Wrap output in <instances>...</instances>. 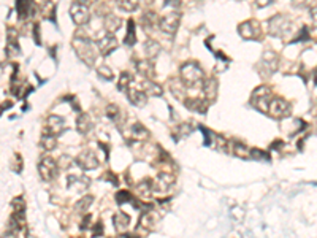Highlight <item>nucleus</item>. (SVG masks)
I'll return each instance as SVG.
<instances>
[{
  "label": "nucleus",
  "instance_id": "f3484780",
  "mask_svg": "<svg viewBox=\"0 0 317 238\" xmlns=\"http://www.w3.org/2000/svg\"><path fill=\"white\" fill-rule=\"evenodd\" d=\"M76 127L79 130V134L88 135L92 130V127H94V122H92V119H91L89 115L83 113V115H79L78 119H76Z\"/></svg>",
  "mask_w": 317,
  "mask_h": 238
},
{
  "label": "nucleus",
  "instance_id": "c9c22d12",
  "mask_svg": "<svg viewBox=\"0 0 317 238\" xmlns=\"http://www.w3.org/2000/svg\"><path fill=\"white\" fill-rule=\"evenodd\" d=\"M97 75L103 79H113V70L109 69L108 65H100L99 69H97Z\"/></svg>",
  "mask_w": 317,
  "mask_h": 238
},
{
  "label": "nucleus",
  "instance_id": "6ab92c4d",
  "mask_svg": "<svg viewBox=\"0 0 317 238\" xmlns=\"http://www.w3.org/2000/svg\"><path fill=\"white\" fill-rule=\"evenodd\" d=\"M136 70L140 75H143L146 79H151L154 78V65L151 64V60H138L136 62Z\"/></svg>",
  "mask_w": 317,
  "mask_h": 238
},
{
  "label": "nucleus",
  "instance_id": "9b49d317",
  "mask_svg": "<svg viewBox=\"0 0 317 238\" xmlns=\"http://www.w3.org/2000/svg\"><path fill=\"white\" fill-rule=\"evenodd\" d=\"M76 164H78V167L83 170H94L99 167V159H97L95 152L83 151L81 154L76 157Z\"/></svg>",
  "mask_w": 317,
  "mask_h": 238
},
{
  "label": "nucleus",
  "instance_id": "7c9ffc66",
  "mask_svg": "<svg viewBox=\"0 0 317 238\" xmlns=\"http://www.w3.org/2000/svg\"><path fill=\"white\" fill-rule=\"evenodd\" d=\"M170 89H171V92L175 94V97L178 99H184V83L181 81V79H178V81H173L170 83Z\"/></svg>",
  "mask_w": 317,
  "mask_h": 238
},
{
  "label": "nucleus",
  "instance_id": "f257e3e1",
  "mask_svg": "<svg viewBox=\"0 0 317 238\" xmlns=\"http://www.w3.org/2000/svg\"><path fill=\"white\" fill-rule=\"evenodd\" d=\"M72 45H73V49L76 51L78 58L81 59L84 64L95 65V59H97L95 48H94V43H92L88 37L76 35V37L73 38V43Z\"/></svg>",
  "mask_w": 317,
  "mask_h": 238
},
{
  "label": "nucleus",
  "instance_id": "4c0bfd02",
  "mask_svg": "<svg viewBox=\"0 0 317 238\" xmlns=\"http://www.w3.org/2000/svg\"><path fill=\"white\" fill-rule=\"evenodd\" d=\"M106 115H108V118L109 119H116L118 116H121V110H119V106L118 105H114V104H111V105H108L106 106Z\"/></svg>",
  "mask_w": 317,
  "mask_h": 238
},
{
  "label": "nucleus",
  "instance_id": "bb28decb",
  "mask_svg": "<svg viewBox=\"0 0 317 238\" xmlns=\"http://www.w3.org/2000/svg\"><path fill=\"white\" fill-rule=\"evenodd\" d=\"M40 145H42V148H43L45 151H53V149L56 148L57 141H56L54 135L43 134V135H42V140H40Z\"/></svg>",
  "mask_w": 317,
  "mask_h": 238
},
{
  "label": "nucleus",
  "instance_id": "37998d69",
  "mask_svg": "<svg viewBox=\"0 0 317 238\" xmlns=\"http://www.w3.org/2000/svg\"><path fill=\"white\" fill-rule=\"evenodd\" d=\"M309 16H311V22H313V26H316V27H317V7L311 8V11H309Z\"/></svg>",
  "mask_w": 317,
  "mask_h": 238
},
{
  "label": "nucleus",
  "instance_id": "ea45409f",
  "mask_svg": "<svg viewBox=\"0 0 317 238\" xmlns=\"http://www.w3.org/2000/svg\"><path fill=\"white\" fill-rule=\"evenodd\" d=\"M118 7L121 8V10H124V11H135L136 8H138V3L136 2H129V0H127V2H119L118 3Z\"/></svg>",
  "mask_w": 317,
  "mask_h": 238
},
{
  "label": "nucleus",
  "instance_id": "20e7f679",
  "mask_svg": "<svg viewBox=\"0 0 317 238\" xmlns=\"http://www.w3.org/2000/svg\"><path fill=\"white\" fill-rule=\"evenodd\" d=\"M268 29L273 37H286L292 29V21L284 15H276L268 21Z\"/></svg>",
  "mask_w": 317,
  "mask_h": 238
},
{
  "label": "nucleus",
  "instance_id": "393cba45",
  "mask_svg": "<svg viewBox=\"0 0 317 238\" xmlns=\"http://www.w3.org/2000/svg\"><path fill=\"white\" fill-rule=\"evenodd\" d=\"M136 42V33H135V22L134 19H129L127 21V33H125V38H124V43L132 46L135 45Z\"/></svg>",
  "mask_w": 317,
  "mask_h": 238
},
{
  "label": "nucleus",
  "instance_id": "473e14b6",
  "mask_svg": "<svg viewBox=\"0 0 317 238\" xmlns=\"http://www.w3.org/2000/svg\"><path fill=\"white\" fill-rule=\"evenodd\" d=\"M116 202L119 203V205H124V203H127V202L134 203V195H132L129 191H119L116 194Z\"/></svg>",
  "mask_w": 317,
  "mask_h": 238
},
{
  "label": "nucleus",
  "instance_id": "aec40b11",
  "mask_svg": "<svg viewBox=\"0 0 317 238\" xmlns=\"http://www.w3.org/2000/svg\"><path fill=\"white\" fill-rule=\"evenodd\" d=\"M173 184V177L168 173H160L154 183V191H168Z\"/></svg>",
  "mask_w": 317,
  "mask_h": 238
},
{
  "label": "nucleus",
  "instance_id": "412c9836",
  "mask_svg": "<svg viewBox=\"0 0 317 238\" xmlns=\"http://www.w3.org/2000/svg\"><path fill=\"white\" fill-rule=\"evenodd\" d=\"M149 137V132L141 126V124H134L130 127V138L132 140H136V141H143Z\"/></svg>",
  "mask_w": 317,
  "mask_h": 238
},
{
  "label": "nucleus",
  "instance_id": "72a5a7b5",
  "mask_svg": "<svg viewBox=\"0 0 317 238\" xmlns=\"http://www.w3.org/2000/svg\"><path fill=\"white\" fill-rule=\"evenodd\" d=\"M132 83V78H130V73L124 72L122 75L119 76V83H118V88L119 90H129V84Z\"/></svg>",
  "mask_w": 317,
  "mask_h": 238
},
{
  "label": "nucleus",
  "instance_id": "2eb2a0df",
  "mask_svg": "<svg viewBox=\"0 0 317 238\" xmlns=\"http://www.w3.org/2000/svg\"><path fill=\"white\" fill-rule=\"evenodd\" d=\"M278 56H276L274 51H265L263 56H262V67L263 69H267L270 73L274 72L276 69H278Z\"/></svg>",
  "mask_w": 317,
  "mask_h": 238
},
{
  "label": "nucleus",
  "instance_id": "6e6552de",
  "mask_svg": "<svg viewBox=\"0 0 317 238\" xmlns=\"http://www.w3.org/2000/svg\"><path fill=\"white\" fill-rule=\"evenodd\" d=\"M180 22H181V15L178 11H170V13L164 15L159 19V27L165 33H175L178 30V27H180Z\"/></svg>",
  "mask_w": 317,
  "mask_h": 238
},
{
  "label": "nucleus",
  "instance_id": "39448f33",
  "mask_svg": "<svg viewBox=\"0 0 317 238\" xmlns=\"http://www.w3.org/2000/svg\"><path fill=\"white\" fill-rule=\"evenodd\" d=\"M57 162L54 161L53 157L49 156H45L42 157V161L38 164V173L42 177L43 181H53L57 175H59V168H57Z\"/></svg>",
  "mask_w": 317,
  "mask_h": 238
},
{
  "label": "nucleus",
  "instance_id": "9d476101",
  "mask_svg": "<svg viewBox=\"0 0 317 238\" xmlns=\"http://www.w3.org/2000/svg\"><path fill=\"white\" fill-rule=\"evenodd\" d=\"M67 186L73 192H84L91 186V179L84 175H68Z\"/></svg>",
  "mask_w": 317,
  "mask_h": 238
},
{
  "label": "nucleus",
  "instance_id": "79ce46f5",
  "mask_svg": "<svg viewBox=\"0 0 317 238\" xmlns=\"http://www.w3.org/2000/svg\"><path fill=\"white\" fill-rule=\"evenodd\" d=\"M92 230H94V232H92V235H94V237H100L103 234V224L99 221L97 225H94V229H92Z\"/></svg>",
  "mask_w": 317,
  "mask_h": 238
},
{
  "label": "nucleus",
  "instance_id": "a211bd4d",
  "mask_svg": "<svg viewBox=\"0 0 317 238\" xmlns=\"http://www.w3.org/2000/svg\"><path fill=\"white\" fill-rule=\"evenodd\" d=\"M113 224H114V229H116L118 232H124L130 225L129 214L122 213V211L116 213V214H114V218H113Z\"/></svg>",
  "mask_w": 317,
  "mask_h": 238
},
{
  "label": "nucleus",
  "instance_id": "f8f14e48",
  "mask_svg": "<svg viewBox=\"0 0 317 238\" xmlns=\"http://www.w3.org/2000/svg\"><path fill=\"white\" fill-rule=\"evenodd\" d=\"M63 126H65V121H63L62 116H57V115H51L46 119V129L43 134H48V135H56L60 134L63 130Z\"/></svg>",
  "mask_w": 317,
  "mask_h": 238
},
{
  "label": "nucleus",
  "instance_id": "1a4fd4ad",
  "mask_svg": "<svg viewBox=\"0 0 317 238\" xmlns=\"http://www.w3.org/2000/svg\"><path fill=\"white\" fill-rule=\"evenodd\" d=\"M238 32H240V35L246 40H256L262 35L260 26H258L256 21H246L243 24H240Z\"/></svg>",
  "mask_w": 317,
  "mask_h": 238
},
{
  "label": "nucleus",
  "instance_id": "dca6fc26",
  "mask_svg": "<svg viewBox=\"0 0 317 238\" xmlns=\"http://www.w3.org/2000/svg\"><path fill=\"white\" fill-rule=\"evenodd\" d=\"M127 95H129V100L132 102V104L136 105V106H143L148 102V95H146L145 90L129 88V90H127Z\"/></svg>",
  "mask_w": 317,
  "mask_h": 238
},
{
  "label": "nucleus",
  "instance_id": "ddd939ff",
  "mask_svg": "<svg viewBox=\"0 0 317 238\" xmlns=\"http://www.w3.org/2000/svg\"><path fill=\"white\" fill-rule=\"evenodd\" d=\"M119 46V42H118V38L114 37V35H109V33H106L105 37H102L99 40V43H97V48H99V51L103 54V56H108V54H111L114 49H116Z\"/></svg>",
  "mask_w": 317,
  "mask_h": 238
},
{
  "label": "nucleus",
  "instance_id": "a878e982",
  "mask_svg": "<svg viewBox=\"0 0 317 238\" xmlns=\"http://www.w3.org/2000/svg\"><path fill=\"white\" fill-rule=\"evenodd\" d=\"M145 51H146L148 59H154L155 56L160 53V45L155 42V40H148L145 43Z\"/></svg>",
  "mask_w": 317,
  "mask_h": 238
},
{
  "label": "nucleus",
  "instance_id": "423d86ee",
  "mask_svg": "<svg viewBox=\"0 0 317 238\" xmlns=\"http://www.w3.org/2000/svg\"><path fill=\"white\" fill-rule=\"evenodd\" d=\"M268 113L274 119H284L287 116H290L292 113V105L282 97H273L270 102V108Z\"/></svg>",
  "mask_w": 317,
  "mask_h": 238
},
{
  "label": "nucleus",
  "instance_id": "a18cd8bd",
  "mask_svg": "<svg viewBox=\"0 0 317 238\" xmlns=\"http://www.w3.org/2000/svg\"><path fill=\"white\" fill-rule=\"evenodd\" d=\"M314 78H316V79H314V81H316V84H317V72H316V75H314Z\"/></svg>",
  "mask_w": 317,
  "mask_h": 238
},
{
  "label": "nucleus",
  "instance_id": "4468645a",
  "mask_svg": "<svg viewBox=\"0 0 317 238\" xmlns=\"http://www.w3.org/2000/svg\"><path fill=\"white\" fill-rule=\"evenodd\" d=\"M155 223H157V216L152 213V209H148L146 213L141 214L140 223H138V230H145V232H151L154 229Z\"/></svg>",
  "mask_w": 317,
  "mask_h": 238
},
{
  "label": "nucleus",
  "instance_id": "c85d7f7f",
  "mask_svg": "<svg viewBox=\"0 0 317 238\" xmlns=\"http://www.w3.org/2000/svg\"><path fill=\"white\" fill-rule=\"evenodd\" d=\"M203 90L210 99H214L216 97V90H217V83L214 81V79H205V81H203Z\"/></svg>",
  "mask_w": 317,
  "mask_h": 238
},
{
  "label": "nucleus",
  "instance_id": "c03bdc74",
  "mask_svg": "<svg viewBox=\"0 0 317 238\" xmlns=\"http://www.w3.org/2000/svg\"><path fill=\"white\" fill-rule=\"evenodd\" d=\"M91 218H92V216H84V223H81V229H83V230H86V229L89 227V224H91Z\"/></svg>",
  "mask_w": 317,
  "mask_h": 238
},
{
  "label": "nucleus",
  "instance_id": "0eeeda50",
  "mask_svg": "<svg viewBox=\"0 0 317 238\" xmlns=\"http://www.w3.org/2000/svg\"><path fill=\"white\" fill-rule=\"evenodd\" d=\"M70 16L76 26H86L91 19L88 5H84L81 2H73L70 5Z\"/></svg>",
  "mask_w": 317,
  "mask_h": 238
},
{
  "label": "nucleus",
  "instance_id": "58836bf2",
  "mask_svg": "<svg viewBox=\"0 0 317 238\" xmlns=\"http://www.w3.org/2000/svg\"><path fill=\"white\" fill-rule=\"evenodd\" d=\"M249 152H251L249 157H252V159H258V161H268V159H270V156L267 154V152L260 151V149H256V148H254V149H251Z\"/></svg>",
  "mask_w": 317,
  "mask_h": 238
},
{
  "label": "nucleus",
  "instance_id": "a19ab883",
  "mask_svg": "<svg viewBox=\"0 0 317 238\" xmlns=\"http://www.w3.org/2000/svg\"><path fill=\"white\" fill-rule=\"evenodd\" d=\"M308 40H309V29L308 27H302V30H300V33L293 42H308Z\"/></svg>",
  "mask_w": 317,
  "mask_h": 238
},
{
  "label": "nucleus",
  "instance_id": "2f4dec72",
  "mask_svg": "<svg viewBox=\"0 0 317 238\" xmlns=\"http://www.w3.org/2000/svg\"><path fill=\"white\" fill-rule=\"evenodd\" d=\"M92 202H94V197L92 195H84L81 200H79L78 203H76V209L79 213H84V211H88L89 209V207L92 205Z\"/></svg>",
  "mask_w": 317,
  "mask_h": 238
},
{
  "label": "nucleus",
  "instance_id": "f03ea898",
  "mask_svg": "<svg viewBox=\"0 0 317 238\" xmlns=\"http://www.w3.org/2000/svg\"><path fill=\"white\" fill-rule=\"evenodd\" d=\"M181 81L184 83V86H197L205 81V72L203 69L195 64V62H187V64H182L181 67Z\"/></svg>",
  "mask_w": 317,
  "mask_h": 238
},
{
  "label": "nucleus",
  "instance_id": "7ed1b4c3",
  "mask_svg": "<svg viewBox=\"0 0 317 238\" xmlns=\"http://www.w3.org/2000/svg\"><path fill=\"white\" fill-rule=\"evenodd\" d=\"M272 99H273L272 89H270L268 86H260L254 90V94L251 97V104L256 106L257 110H260L262 113H268Z\"/></svg>",
  "mask_w": 317,
  "mask_h": 238
},
{
  "label": "nucleus",
  "instance_id": "5701e85b",
  "mask_svg": "<svg viewBox=\"0 0 317 238\" xmlns=\"http://www.w3.org/2000/svg\"><path fill=\"white\" fill-rule=\"evenodd\" d=\"M119 26H121V19L118 18V16H114L113 13H109L106 16V19H105V29H106V32L109 33V35H113V33L119 29Z\"/></svg>",
  "mask_w": 317,
  "mask_h": 238
},
{
  "label": "nucleus",
  "instance_id": "4be33fe9",
  "mask_svg": "<svg viewBox=\"0 0 317 238\" xmlns=\"http://www.w3.org/2000/svg\"><path fill=\"white\" fill-rule=\"evenodd\" d=\"M136 192L141 197H149L154 192V183L151 179H143L141 183H138L136 186Z\"/></svg>",
  "mask_w": 317,
  "mask_h": 238
},
{
  "label": "nucleus",
  "instance_id": "f704fd0d",
  "mask_svg": "<svg viewBox=\"0 0 317 238\" xmlns=\"http://www.w3.org/2000/svg\"><path fill=\"white\" fill-rule=\"evenodd\" d=\"M7 51H8V54H10V56H16V54H19V53H21V48H19V45L16 43V38H10V40H8V43H7Z\"/></svg>",
  "mask_w": 317,
  "mask_h": 238
},
{
  "label": "nucleus",
  "instance_id": "c756f323",
  "mask_svg": "<svg viewBox=\"0 0 317 238\" xmlns=\"http://www.w3.org/2000/svg\"><path fill=\"white\" fill-rule=\"evenodd\" d=\"M141 24H143V27H145V30L152 29L155 24H159V19L155 18L154 13H145V15H143V18H141Z\"/></svg>",
  "mask_w": 317,
  "mask_h": 238
},
{
  "label": "nucleus",
  "instance_id": "cd10ccee",
  "mask_svg": "<svg viewBox=\"0 0 317 238\" xmlns=\"http://www.w3.org/2000/svg\"><path fill=\"white\" fill-rule=\"evenodd\" d=\"M143 84H145L146 95H162V88L159 84H155L154 81H151V79H145Z\"/></svg>",
  "mask_w": 317,
  "mask_h": 238
},
{
  "label": "nucleus",
  "instance_id": "e433bc0d",
  "mask_svg": "<svg viewBox=\"0 0 317 238\" xmlns=\"http://www.w3.org/2000/svg\"><path fill=\"white\" fill-rule=\"evenodd\" d=\"M233 152H235L236 156H243V157L249 156V154H247L249 151H247L246 146L243 143H240V141H235V143H233Z\"/></svg>",
  "mask_w": 317,
  "mask_h": 238
},
{
  "label": "nucleus",
  "instance_id": "b1692460",
  "mask_svg": "<svg viewBox=\"0 0 317 238\" xmlns=\"http://www.w3.org/2000/svg\"><path fill=\"white\" fill-rule=\"evenodd\" d=\"M16 10H18V15L22 19L33 16V5L30 2H16Z\"/></svg>",
  "mask_w": 317,
  "mask_h": 238
}]
</instances>
